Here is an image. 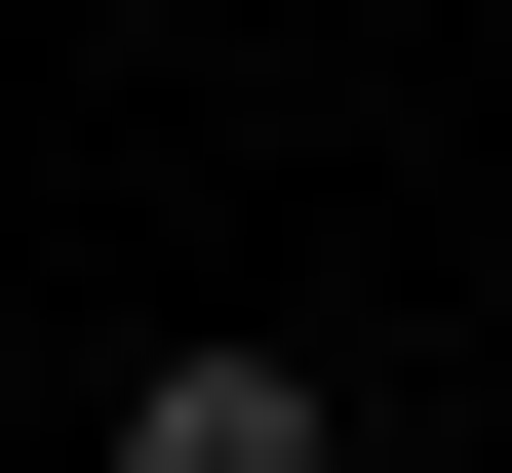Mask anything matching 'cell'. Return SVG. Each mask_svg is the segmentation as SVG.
Listing matches in <instances>:
<instances>
[{
  "instance_id": "obj_1",
  "label": "cell",
  "mask_w": 512,
  "mask_h": 473,
  "mask_svg": "<svg viewBox=\"0 0 512 473\" xmlns=\"http://www.w3.org/2000/svg\"><path fill=\"white\" fill-rule=\"evenodd\" d=\"M119 473H355V395H316V355H158V395H119Z\"/></svg>"
}]
</instances>
